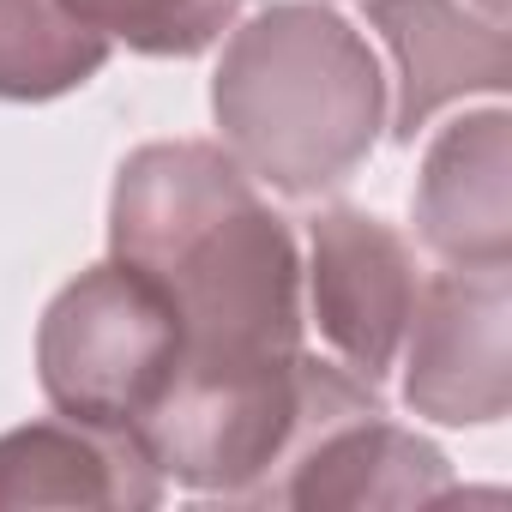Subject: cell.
Segmentation results:
<instances>
[{
    "instance_id": "8992f818",
    "label": "cell",
    "mask_w": 512,
    "mask_h": 512,
    "mask_svg": "<svg viewBox=\"0 0 512 512\" xmlns=\"http://www.w3.org/2000/svg\"><path fill=\"white\" fill-rule=\"evenodd\" d=\"M362 19L392 49V67H398L392 133L404 145L446 103L500 97L512 79L506 0H368Z\"/></svg>"
},
{
    "instance_id": "9c48e42d",
    "label": "cell",
    "mask_w": 512,
    "mask_h": 512,
    "mask_svg": "<svg viewBox=\"0 0 512 512\" xmlns=\"http://www.w3.org/2000/svg\"><path fill=\"white\" fill-rule=\"evenodd\" d=\"M452 488L446 452L386 410L326 428L272 488L260 506H428Z\"/></svg>"
},
{
    "instance_id": "30bf717a",
    "label": "cell",
    "mask_w": 512,
    "mask_h": 512,
    "mask_svg": "<svg viewBox=\"0 0 512 512\" xmlns=\"http://www.w3.org/2000/svg\"><path fill=\"white\" fill-rule=\"evenodd\" d=\"M109 49L67 0H0V103H55L91 85Z\"/></svg>"
},
{
    "instance_id": "277c9868",
    "label": "cell",
    "mask_w": 512,
    "mask_h": 512,
    "mask_svg": "<svg viewBox=\"0 0 512 512\" xmlns=\"http://www.w3.org/2000/svg\"><path fill=\"white\" fill-rule=\"evenodd\" d=\"M404 404L440 428H488L512 410V266L422 278L404 332Z\"/></svg>"
},
{
    "instance_id": "7a4b0ae2",
    "label": "cell",
    "mask_w": 512,
    "mask_h": 512,
    "mask_svg": "<svg viewBox=\"0 0 512 512\" xmlns=\"http://www.w3.org/2000/svg\"><path fill=\"white\" fill-rule=\"evenodd\" d=\"M211 115L223 151L290 199L344 187L380 145L392 85L368 37L320 0H272L229 31Z\"/></svg>"
},
{
    "instance_id": "52a82bcc",
    "label": "cell",
    "mask_w": 512,
    "mask_h": 512,
    "mask_svg": "<svg viewBox=\"0 0 512 512\" xmlns=\"http://www.w3.org/2000/svg\"><path fill=\"white\" fill-rule=\"evenodd\" d=\"M416 235L446 266H512V115H458L422 151Z\"/></svg>"
},
{
    "instance_id": "3957f363",
    "label": "cell",
    "mask_w": 512,
    "mask_h": 512,
    "mask_svg": "<svg viewBox=\"0 0 512 512\" xmlns=\"http://www.w3.org/2000/svg\"><path fill=\"white\" fill-rule=\"evenodd\" d=\"M181 368V320L169 296L127 260L79 272L37 326L43 398L91 428L133 434Z\"/></svg>"
},
{
    "instance_id": "8fae6325",
    "label": "cell",
    "mask_w": 512,
    "mask_h": 512,
    "mask_svg": "<svg viewBox=\"0 0 512 512\" xmlns=\"http://www.w3.org/2000/svg\"><path fill=\"white\" fill-rule=\"evenodd\" d=\"M67 7L109 43H127L133 55L193 61L211 43H223V31H235L247 0H67Z\"/></svg>"
},
{
    "instance_id": "5b68a950",
    "label": "cell",
    "mask_w": 512,
    "mask_h": 512,
    "mask_svg": "<svg viewBox=\"0 0 512 512\" xmlns=\"http://www.w3.org/2000/svg\"><path fill=\"white\" fill-rule=\"evenodd\" d=\"M416 290H422L416 253L386 217L362 205H326L308 223L302 308L314 314L332 356L368 386H380L398 368Z\"/></svg>"
},
{
    "instance_id": "6da1fadb",
    "label": "cell",
    "mask_w": 512,
    "mask_h": 512,
    "mask_svg": "<svg viewBox=\"0 0 512 512\" xmlns=\"http://www.w3.org/2000/svg\"><path fill=\"white\" fill-rule=\"evenodd\" d=\"M109 253L181 320V368L133 428L163 482L260 506L326 428L386 410L380 386L302 350L296 229L223 145H139L109 193Z\"/></svg>"
},
{
    "instance_id": "ba28073f",
    "label": "cell",
    "mask_w": 512,
    "mask_h": 512,
    "mask_svg": "<svg viewBox=\"0 0 512 512\" xmlns=\"http://www.w3.org/2000/svg\"><path fill=\"white\" fill-rule=\"evenodd\" d=\"M163 476L145 446L121 428L73 416L0 434V506H109L145 512L163 500Z\"/></svg>"
}]
</instances>
